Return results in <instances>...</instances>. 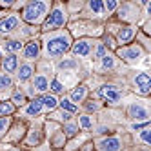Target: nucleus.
Here are the masks:
<instances>
[{
    "mask_svg": "<svg viewBox=\"0 0 151 151\" xmlns=\"http://www.w3.org/2000/svg\"><path fill=\"white\" fill-rule=\"evenodd\" d=\"M88 86L91 89V96L96 100H100L104 107H111L116 109L124 104L127 99V88L124 84V78L120 77H96V75H89L88 77Z\"/></svg>",
    "mask_w": 151,
    "mask_h": 151,
    "instance_id": "obj_1",
    "label": "nucleus"
},
{
    "mask_svg": "<svg viewBox=\"0 0 151 151\" xmlns=\"http://www.w3.org/2000/svg\"><path fill=\"white\" fill-rule=\"evenodd\" d=\"M73 44V38L68 29L51 31V33L40 35V46H42V60L57 62L62 57L69 55V49Z\"/></svg>",
    "mask_w": 151,
    "mask_h": 151,
    "instance_id": "obj_2",
    "label": "nucleus"
},
{
    "mask_svg": "<svg viewBox=\"0 0 151 151\" xmlns=\"http://www.w3.org/2000/svg\"><path fill=\"white\" fill-rule=\"evenodd\" d=\"M120 111L124 115L126 122H151V102L149 99H138V96L127 95V99L120 106Z\"/></svg>",
    "mask_w": 151,
    "mask_h": 151,
    "instance_id": "obj_3",
    "label": "nucleus"
},
{
    "mask_svg": "<svg viewBox=\"0 0 151 151\" xmlns=\"http://www.w3.org/2000/svg\"><path fill=\"white\" fill-rule=\"evenodd\" d=\"M124 115L120 111V107L111 109V107H104V109L96 115V126L91 137H102V135H109L115 131H122L124 129ZM126 131V129H124Z\"/></svg>",
    "mask_w": 151,
    "mask_h": 151,
    "instance_id": "obj_4",
    "label": "nucleus"
},
{
    "mask_svg": "<svg viewBox=\"0 0 151 151\" xmlns=\"http://www.w3.org/2000/svg\"><path fill=\"white\" fill-rule=\"evenodd\" d=\"M124 84L127 91L138 99H149L151 95V78L147 69H127L124 73Z\"/></svg>",
    "mask_w": 151,
    "mask_h": 151,
    "instance_id": "obj_5",
    "label": "nucleus"
},
{
    "mask_svg": "<svg viewBox=\"0 0 151 151\" xmlns=\"http://www.w3.org/2000/svg\"><path fill=\"white\" fill-rule=\"evenodd\" d=\"M51 4H53V0H26V6L20 11L22 24L40 27L49 13Z\"/></svg>",
    "mask_w": 151,
    "mask_h": 151,
    "instance_id": "obj_6",
    "label": "nucleus"
},
{
    "mask_svg": "<svg viewBox=\"0 0 151 151\" xmlns=\"http://www.w3.org/2000/svg\"><path fill=\"white\" fill-rule=\"evenodd\" d=\"M93 151H122L131 144V135L122 131H115L109 135H102V137H93L91 138Z\"/></svg>",
    "mask_w": 151,
    "mask_h": 151,
    "instance_id": "obj_7",
    "label": "nucleus"
},
{
    "mask_svg": "<svg viewBox=\"0 0 151 151\" xmlns=\"http://www.w3.org/2000/svg\"><path fill=\"white\" fill-rule=\"evenodd\" d=\"M69 24V15L66 11V6H64L62 0H53L51 9L46 17V20L40 26V35L44 33H51V31H60L66 29Z\"/></svg>",
    "mask_w": 151,
    "mask_h": 151,
    "instance_id": "obj_8",
    "label": "nucleus"
},
{
    "mask_svg": "<svg viewBox=\"0 0 151 151\" xmlns=\"http://www.w3.org/2000/svg\"><path fill=\"white\" fill-rule=\"evenodd\" d=\"M66 29L69 31L73 40H77V38H95V40H99L104 35V24L91 22V20H84V18L69 20Z\"/></svg>",
    "mask_w": 151,
    "mask_h": 151,
    "instance_id": "obj_9",
    "label": "nucleus"
},
{
    "mask_svg": "<svg viewBox=\"0 0 151 151\" xmlns=\"http://www.w3.org/2000/svg\"><path fill=\"white\" fill-rule=\"evenodd\" d=\"M113 18L126 26H138L142 22V0H124V2H120Z\"/></svg>",
    "mask_w": 151,
    "mask_h": 151,
    "instance_id": "obj_10",
    "label": "nucleus"
},
{
    "mask_svg": "<svg viewBox=\"0 0 151 151\" xmlns=\"http://www.w3.org/2000/svg\"><path fill=\"white\" fill-rule=\"evenodd\" d=\"M104 31L115 38L116 47H122V46H127V44L135 42V37L138 33V26H126V24L116 22L115 18H109L104 22Z\"/></svg>",
    "mask_w": 151,
    "mask_h": 151,
    "instance_id": "obj_11",
    "label": "nucleus"
},
{
    "mask_svg": "<svg viewBox=\"0 0 151 151\" xmlns=\"http://www.w3.org/2000/svg\"><path fill=\"white\" fill-rule=\"evenodd\" d=\"M53 77H55L53 62H47V60H42V58H40V60L35 64V75H33V78H31V82H29V86L33 88V91H35L37 96L47 93L49 82H51Z\"/></svg>",
    "mask_w": 151,
    "mask_h": 151,
    "instance_id": "obj_12",
    "label": "nucleus"
},
{
    "mask_svg": "<svg viewBox=\"0 0 151 151\" xmlns=\"http://www.w3.org/2000/svg\"><path fill=\"white\" fill-rule=\"evenodd\" d=\"M115 57L122 62V66L129 68V69H137L140 64H144L146 58L149 55H146V51L140 47L138 44H127V46H122V47H116L115 49Z\"/></svg>",
    "mask_w": 151,
    "mask_h": 151,
    "instance_id": "obj_13",
    "label": "nucleus"
},
{
    "mask_svg": "<svg viewBox=\"0 0 151 151\" xmlns=\"http://www.w3.org/2000/svg\"><path fill=\"white\" fill-rule=\"evenodd\" d=\"M53 69H55V73H75V75H78L82 80H88V77L91 75L89 64H82L80 60H77L71 55H66L60 60L53 62Z\"/></svg>",
    "mask_w": 151,
    "mask_h": 151,
    "instance_id": "obj_14",
    "label": "nucleus"
},
{
    "mask_svg": "<svg viewBox=\"0 0 151 151\" xmlns=\"http://www.w3.org/2000/svg\"><path fill=\"white\" fill-rule=\"evenodd\" d=\"M44 140H46V137H44V116H42V118H35V120L27 122L26 137H24L22 144L18 147L24 149V151H33L35 147H38L44 142Z\"/></svg>",
    "mask_w": 151,
    "mask_h": 151,
    "instance_id": "obj_15",
    "label": "nucleus"
},
{
    "mask_svg": "<svg viewBox=\"0 0 151 151\" xmlns=\"http://www.w3.org/2000/svg\"><path fill=\"white\" fill-rule=\"evenodd\" d=\"M26 131H27V122L22 120L20 116H13V122L9 126L6 137L2 138V146H13V147H18L22 144V140L26 137Z\"/></svg>",
    "mask_w": 151,
    "mask_h": 151,
    "instance_id": "obj_16",
    "label": "nucleus"
},
{
    "mask_svg": "<svg viewBox=\"0 0 151 151\" xmlns=\"http://www.w3.org/2000/svg\"><path fill=\"white\" fill-rule=\"evenodd\" d=\"M96 42L99 40H95V38H77V40H73L69 55L75 57L77 60H80L82 64H89Z\"/></svg>",
    "mask_w": 151,
    "mask_h": 151,
    "instance_id": "obj_17",
    "label": "nucleus"
},
{
    "mask_svg": "<svg viewBox=\"0 0 151 151\" xmlns=\"http://www.w3.org/2000/svg\"><path fill=\"white\" fill-rule=\"evenodd\" d=\"M78 18L104 24L106 20H107L106 11H104V0H86L82 11H80V15H78ZM75 20H77V18H75Z\"/></svg>",
    "mask_w": 151,
    "mask_h": 151,
    "instance_id": "obj_18",
    "label": "nucleus"
},
{
    "mask_svg": "<svg viewBox=\"0 0 151 151\" xmlns=\"http://www.w3.org/2000/svg\"><path fill=\"white\" fill-rule=\"evenodd\" d=\"M15 116H20L26 122H31V120H35V118H42V116H44V107H42L40 96L29 99L22 107H20V109H17Z\"/></svg>",
    "mask_w": 151,
    "mask_h": 151,
    "instance_id": "obj_19",
    "label": "nucleus"
},
{
    "mask_svg": "<svg viewBox=\"0 0 151 151\" xmlns=\"http://www.w3.org/2000/svg\"><path fill=\"white\" fill-rule=\"evenodd\" d=\"M20 60L22 62H31V64H37L42 58V46H40V37L33 38V40H27L24 42L22 51H20Z\"/></svg>",
    "mask_w": 151,
    "mask_h": 151,
    "instance_id": "obj_20",
    "label": "nucleus"
},
{
    "mask_svg": "<svg viewBox=\"0 0 151 151\" xmlns=\"http://www.w3.org/2000/svg\"><path fill=\"white\" fill-rule=\"evenodd\" d=\"M20 24H22V20H20V13H15V11L4 13V17L0 18V37H2V38L11 37L15 31L20 27Z\"/></svg>",
    "mask_w": 151,
    "mask_h": 151,
    "instance_id": "obj_21",
    "label": "nucleus"
},
{
    "mask_svg": "<svg viewBox=\"0 0 151 151\" xmlns=\"http://www.w3.org/2000/svg\"><path fill=\"white\" fill-rule=\"evenodd\" d=\"M131 144L142 151H151V124L131 135Z\"/></svg>",
    "mask_w": 151,
    "mask_h": 151,
    "instance_id": "obj_22",
    "label": "nucleus"
},
{
    "mask_svg": "<svg viewBox=\"0 0 151 151\" xmlns=\"http://www.w3.org/2000/svg\"><path fill=\"white\" fill-rule=\"evenodd\" d=\"M33 75H35V64H31V62H20L17 73L13 75L15 86H26V84H29L31 78H33Z\"/></svg>",
    "mask_w": 151,
    "mask_h": 151,
    "instance_id": "obj_23",
    "label": "nucleus"
},
{
    "mask_svg": "<svg viewBox=\"0 0 151 151\" xmlns=\"http://www.w3.org/2000/svg\"><path fill=\"white\" fill-rule=\"evenodd\" d=\"M89 95H91V89H89L88 82L84 80V82H78L73 89L68 91V99H69L75 106H78V107H80V104H82L86 99H89Z\"/></svg>",
    "mask_w": 151,
    "mask_h": 151,
    "instance_id": "obj_24",
    "label": "nucleus"
},
{
    "mask_svg": "<svg viewBox=\"0 0 151 151\" xmlns=\"http://www.w3.org/2000/svg\"><path fill=\"white\" fill-rule=\"evenodd\" d=\"M40 37V27H35V26H27V24H20V27L15 31L11 37L7 38H15L18 42H27V40H33V38H38Z\"/></svg>",
    "mask_w": 151,
    "mask_h": 151,
    "instance_id": "obj_25",
    "label": "nucleus"
},
{
    "mask_svg": "<svg viewBox=\"0 0 151 151\" xmlns=\"http://www.w3.org/2000/svg\"><path fill=\"white\" fill-rule=\"evenodd\" d=\"M20 57L18 55H2L0 57V71H4L6 75H13L17 73L18 66H20Z\"/></svg>",
    "mask_w": 151,
    "mask_h": 151,
    "instance_id": "obj_26",
    "label": "nucleus"
},
{
    "mask_svg": "<svg viewBox=\"0 0 151 151\" xmlns=\"http://www.w3.org/2000/svg\"><path fill=\"white\" fill-rule=\"evenodd\" d=\"M91 138H93V137H91L89 133H84V131H80L77 137H73V138H69V140H68L62 151H80V149H82L86 144L89 142Z\"/></svg>",
    "mask_w": 151,
    "mask_h": 151,
    "instance_id": "obj_27",
    "label": "nucleus"
},
{
    "mask_svg": "<svg viewBox=\"0 0 151 151\" xmlns=\"http://www.w3.org/2000/svg\"><path fill=\"white\" fill-rule=\"evenodd\" d=\"M75 120L78 124V129L84 133H89L93 135L95 131V126H96V115H86V113H78L75 116Z\"/></svg>",
    "mask_w": 151,
    "mask_h": 151,
    "instance_id": "obj_28",
    "label": "nucleus"
},
{
    "mask_svg": "<svg viewBox=\"0 0 151 151\" xmlns=\"http://www.w3.org/2000/svg\"><path fill=\"white\" fill-rule=\"evenodd\" d=\"M80 113H86V115H99L102 109H104V104L100 100H96L95 96L89 95V99H86L82 104H80Z\"/></svg>",
    "mask_w": 151,
    "mask_h": 151,
    "instance_id": "obj_29",
    "label": "nucleus"
},
{
    "mask_svg": "<svg viewBox=\"0 0 151 151\" xmlns=\"http://www.w3.org/2000/svg\"><path fill=\"white\" fill-rule=\"evenodd\" d=\"M22 42H18L15 38H2L0 42V53L2 55H20L22 51Z\"/></svg>",
    "mask_w": 151,
    "mask_h": 151,
    "instance_id": "obj_30",
    "label": "nucleus"
},
{
    "mask_svg": "<svg viewBox=\"0 0 151 151\" xmlns=\"http://www.w3.org/2000/svg\"><path fill=\"white\" fill-rule=\"evenodd\" d=\"M55 77L64 84V88H66L68 91L73 89L78 82H84V80L78 77V75H75V73H55Z\"/></svg>",
    "mask_w": 151,
    "mask_h": 151,
    "instance_id": "obj_31",
    "label": "nucleus"
},
{
    "mask_svg": "<svg viewBox=\"0 0 151 151\" xmlns=\"http://www.w3.org/2000/svg\"><path fill=\"white\" fill-rule=\"evenodd\" d=\"M9 102H11L17 109H20V107L27 102V96H26V93H24V88H22V86H15V88H13L11 95H9Z\"/></svg>",
    "mask_w": 151,
    "mask_h": 151,
    "instance_id": "obj_32",
    "label": "nucleus"
},
{
    "mask_svg": "<svg viewBox=\"0 0 151 151\" xmlns=\"http://www.w3.org/2000/svg\"><path fill=\"white\" fill-rule=\"evenodd\" d=\"M40 100H42V107H44V116L51 111H55L58 107V96L51 95V93H44L40 95Z\"/></svg>",
    "mask_w": 151,
    "mask_h": 151,
    "instance_id": "obj_33",
    "label": "nucleus"
},
{
    "mask_svg": "<svg viewBox=\"0 0 151 151\" xmlns=\"http://www.w3.org/2000/svg\"><path fill=\"white\" fill-rule=\"evenodd\" d=\"M84 2H86V0H68V2H64V6H66V11H68V15H69V20L78 18L82 7H84Z\"/></svg>",
    "mask_w": 151,
    "mask_h": 151,
    "instance_id": "obj_34",
    "label": "nucleus"
},
{
    "mask_svg": "<svg viewBox=\"0 0 151 151\" xmlns=\"http://www.w3.org/2000/svg\"><path fill=\"white\" fill-rule=\"evenodd\" d=\"M46 120H51V122H55V124H66L68 120H71V118H75L73 115H69V113H66V111H62V109H58V107H57V109L55 111H51V113H47L46 116Z\"/></svg>",
    "mask_w": 151,
    "mask_h": 151,
    "instance_id": "obj_35",
    "label": "nucleus"
},
{
    "mask_svg": "<svg viewBox=\"0 0 151 151\" xmlns=\"http://www.w3.org/2000/svg\"><path fill=\"white\" fill-rule=\"evenodd\" d=\"M58 109L66 111V113H69V115H73V116H77V115L80 113L78 106H75V104L68 99V95H64V96H60V99H58Z\"/></svg>",
    "mask_w": 151,
    "mask_h": 151,
    "instance_id": "obj_36",
    "label": "nucleus"
},
{
    "mask_svg": "<svg viewBox=\"0 0 151 151\" xmlns=\"http://www.w3.org/2000/svg\"><path fill=\"white\" fill-rule=\"evenodd\" d=\"M47 93H51V95H55V96H64V95H68V89L64 88V84L57 78V77H53L51 78V82H49V89H47Z\"/></svg>",
    "mask_w": 151,
    "mask_h": 151,
    "instance_id": "obj_37",
    "label": "nucleus"
},
{
    "mask_svg": "<svg viewBox=\"0 0 151 151\" xmlns=\"http://www.w3.org/2000/svg\"><path fill=\"white\" fill-rule=\"evenodd\" d=\"M62 131H64V135H66V138L69 140V138H73V137H77V135L80 133V129H78L77 120H75V118H71V120H68L66 124H62Z\"/></svg>",
    "mask_w": 151,
    "mask_h": 151,
    "instance_id": "obj_38",
    "label": "nucleus"
},
{
    "mask_svg": "<svg viewBox=\"0 0 151 151\" xmlns=\"http://www.w3.org/2000/svg\"><path fill=\"white\" fill-rule=\"evenodd\" d=\"M135 44H138L146 51V55H151V37H146L142 31H138L137 37H135Z\"/></svg>",
    "mask_w": 151,
    "mask_h": 151,
    "instance_id": "obj_39",
    "label": "nucleus"
},
{
    "mask_svg": "<svg viewBox=\"0 0 151 151\" xmlns=\"http://www.w3.org/2000/svg\"><path fill=\"white\" fill-rule=\"evenodd\" d=\"M17 115V107L9 102V100H2L0 102V116H15Z\"/></svg>",
    "mask_w": 151,
    "mask_h": 151,
    "instance_id": "obj_40",
    "label": "nucleus"
},
{
    "mask_svg": "<svg viewBox=\"0 0 151 151\" xmlns=\"http://www.w3.org/2000/svg\"><path fill=\"white\" fill-rule=\"evenodd\" d=\"M118 4H120V0H104V11H106L107 20L113 18V15H115V11H116V7H118Z\"/></svg>",
    "mask_w": 151,
    "mask_h": 151,
    "instance_id": "obj_41",
    "label": "nucleus"
},
{
    "mask_svg": "<svg viewBox=\"0 0 151 151\" xmlns=\"http://www.w3.org/2000/svg\"><path fill=\"white\" fill-rule=\"evenodd\" d=\"M11 122H13V116H0V142H2V138L6 137Z\"/></svg>",
    "mask_w": 151,
    "mask_h": 151,
    "instance_id": "obj_42",
    "label": "nucleus"
},
{
    "mask_svg": "<svg viewBox=\"0 0 151 151\" xmlns=\"http://www.w3.org/2000/svg\"><path fill=\"white\" fill-rule=\"evenodd\" d=\"M26 6V0H13V6H11V11L15 13H20Z\"/></svg>",
    "mask_w": 151,
    "mask_h": 151,
    "instance_id": "obj_43",
    "label": "nucleus"
},
{
    "mask_svg": "<svg viewBox=\"0 0 151 151\" xmlns=\"http://www.w3.org/2000/svg\"><path fill=\"white\" fill-rule=\"evenodd\" d=\"M0 147H2V151H24V149H20V147H13V146H2V144H0Z\"/></svg>",
    "mask_w": 151,
    "mask_h": 151,
    "instance_id": "obj_44",
    "label": "nucleus"
},
{
    "mask_svg": "<svg viewBox=\"0 0 151 151\" xmlns=\"http://www.w3.org/2000/svg\"><path fill=\"white\" fill-rule=\"evenodd\" d=\"M129 151H142V149H138V147H135V146H131V147H129Z\"/></svg>",
    "mask_w": 151,
    "mask_h": 151,
    "instance_id": "obj_45",
    "label": "nucleus"
},
{
    "mask_svg": "<svg viewBox=\"0 0 151 151\" xmlns=\"http://www.w3.org/2000/svg\"><path fill=\"white\" fill-rule=\"evenodd\" d=\"M2 17H4V11H0V18H2Z\"/></svg>",
    "mask_w": 151,
    "mask_h": 151,
    "instance_id": "obj_46",
    "label": "nucleus"
},
{
    "mask_svg": "<svg viewBox=\"0 0 151 151\" xmlns=\"http://www.w3.org/2000/svg\"><path fill=\"white\" fill-rule=\"evenodd\" d=\"M0 151H2V147H0Z\"/></svg>",
    "mask_w": 151,
    "mask_h": 151,
    "instance_id": "obj_47",
    "label": "nucleus"
}]
</instances>
